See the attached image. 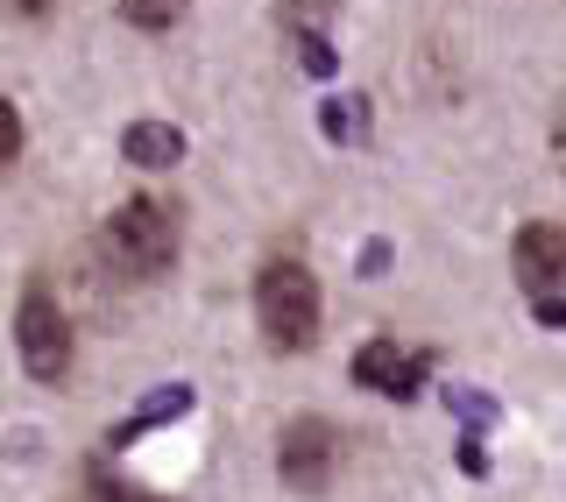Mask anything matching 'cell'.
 <instances>
[{"label":"cell","instance_id":"6da1fadb","mask_svg":"<svg viewBox=\"0 0 566 502\" xmlns=\"http://www.w3.org/2000/svg\"><path fill=\"white\" fill-rule=\"evenodd\" d=\"M255 318H262V333H270V347L305 354L312 339H318V276L297 255L262 262V276H255Z\"/></svg>","mask_w":566,"mask_h":502},{"label":"cell","instance_id":"7a4b0ae2","mask_svg":"<svg viewBox=\"0 0 566 502\" xmlns=\"http://www.w3.org/2000/svg\"><path fill=\"white\" fill-rule=\"evenodd\" d=\"M106 255L128 269L135 283L164 276V269L177 262V206H164V199H128L114 220H106Z\"/></svg>","mask_w":566,"mask_h":502},{"label":"cell","instance_id":"3957f363","mask_svg":"<svg viewBox=\"0 0 566 502\" xmlns=\"http://www.w3.org/2000/svg\"><path fill=\"white\" fill-rule=\"evenodd\" d=\"M14 339H22V368L35 375V383H64L71 375V318L50 283H29L22 291V312H14Z\"/></svg>","mask_w":566,"mask_h":502},{"label":"cell","instance_id":"277c9868","mask_svg":"<svg viewBox=\"0 0 566 502\" xmlns=\"http://www.w3.org/2000/svg\"><path fill=\"white\" fill-rule=\"evenodd\" d=\"M333 468H340V432H333L326 418H291V425H283V439H276V474H283V489L326 495Z\"/></svg>","mask_w":566,"mask_h":502},{"label":"cell","instance_id":"5b68a950","mask_svg":"<svg viewBox=\"0 0 566 502\" xmlns=\"http://www.w3.org/2000/svg\"><path fill=\"white\" fill-rule=\"evenodd\" d=\"M424 368H432V354H403L397 339H368V347L354 354V383L376 389V397H418Z\"/></svg>","mask_w":566,"mask_h":502},{"label":"cell","instance_id":"8992f818","mask_svg":"<svg viewBox=\"0 0 566 502\" xmlns=\"http://www.w3.org/2000/svg\"><path fill=\"white\" fill-rule=\"evenodd\" d=\"M517 283L531 297L566 291V227H553V220L524 227V234H517Z\"/></svg>","mask_w":566,"mask_h":502},{"label":"cell","instance_id":"52a82bcc","mask_svg":"<svg viewBox=\"0 0 566 502\" xmlns=\"http://www.w3.org/2000/svg\"><path fill=\"white\" fill-rule=\"evenodd\" d=\"M120 156H128L135 170H170L177 156H185V135H177L170 121H135V128L120 135Z\"/></svg>","mask_w":566,"mask_h":502},{"label":"cell","instance_id":"ba28073f","mask_svg":"<svg viewBox=\"0 0 566 502\" xmlns=\"http://www.w3.org/2000/svg\"><path fill=\"white\" fill-rule=\"evenodd\" d=\"M185 410H191V389H185V383H170V389H156V397H149V404H142V410H135V418H128V425H120V432H114V439H106V446H128V439H142V432H156V425H170V418H185Z\"/></svg>","mask_w":566,"mask_h":502},{"label":"cell","instance_id":"9c48e42d","mask_svg":"<svg viewBox=\"0 0 566 502\" xmlns=\"http://www.w3.org/2000/svg\"><path fill=\"white\" fill-rule=\"evenodd\" d=\"M85 481H93V495H99V502H164L156 489H142V481H128V474H120L106 453L93 460V468H85Z\"/></svg>","mask_w":566,"mask_h":502},{"label":"cell","instance_id":"30bf717a","mask_svg":"<svg viewBox=\"0 0 566 502\" xmlns=\"http://www.w3.org/2000/svg\"><path fill=\"white\" fill-rule=\"evenodd\" d=\"M318 128H326L333 142H361L368 135V100H326V114H318Z\"/></svg>","mask_w":566,"mask_h":502},{"label":"cell","instance_id":"8fae6325","mask_svg":"<svg viewBox=\"0 0 566 502\" xmlns=\"http://www.w3.org/2000/svg\"><path fill=\"white\" fill-rule=\"evenodd\" d=\"M333 8H340V0H276V14H283V29H291V35H326Z\"/></svg>","mask_w":566,"mask_h":502},{"label":"cell","instance_id":"7c38bea8","mask_svg":"<svg viewBox=\"0 0 566 502\" xmlns=\"http://www.w3.org/2000/svg\"><path fill=\"white\" fill-rule=\"evenodd\" d=\"M120 22H135V29H177L185 22V0H120Z\"/></svg>","mask_w":566,"mask_h":502},{"label":"cell","instance_id":"4fadbf2b","mask_svg":"<svg viewBox=\"0 0 566 502\" xmlns=\"http://www.w3.org/2000/svg\"><path fill=\"white\" fill-rule=\"evenodd\" d=\"M291 43H297V64H305L312 79H326V71H333V43H326V35H291Z\"/></svg>","mask_w":566,"mask_h":502},{"label":"cell","instance_id":"5bb4252c","mask_svg":"<svg viewBox=\"0 0 566 502\" xmlns=\"http://www.w3.org/2000/svg\"><path fill=\"white\" fill-rule=\"evenodd\" d=\"M22 156V114H14V100H0V164H14Z\"/></svg>","mask_w":566,"mask_h":502},{"label":"cell","instance_id":"9a60e30c","mask_svg":"<svg viewBox=\"0 0 566 502\" xmlns=\"http://www.w3.org/2000/svg\"><path fill=\"white\" fill-rule=\"evenodd\" d=\"M531 312H538V326H566V291H545Z\"/></svg>","mask_w":566,"mask_h":502},{"label":"cell","instance_id":"2e32d148","mask_svg":"<svg viewBox=\"0 0 566 502\" xmlns=\"http://www.w3.org/2000/svg\"><path fill=\"white\" fill-rule=\"evenodd\" d=\"M0 8H8V14H22V22H43V14L57 8V0H0Z\"/></svg>","mask_w":566,"mask_h":502},{"label":"cell","instance_id":"e0dca14e","mask_svg":"<svg viewBox=\"0 0 566 502\" xmlns=\"http://www.w3.org/2000/svg\"><path fill=\"white\" fill-rule=\"evenodd\" d=\"M553 156H559V170H566V106L553 114Z\"/></svg>","mask_w":566,"mask_h":502}]
</instances>
